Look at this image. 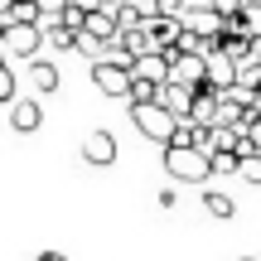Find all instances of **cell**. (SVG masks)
I'll return each mask as SVG.
<instances>
[{
  "label": "cell",
  "mask_w": 261,
  "mask_h": 261,
  "mask_svg": "<svg viewBox=\"0 0 261 261\" xmlns=\"http://www.w3.org/2000/svg\"><path fill=\"white\" fill-rule=\"evenodd\" d=\"M165 169L169 179H179V184H203L208 174H213V155H203V150L194 145H165Z\"/></svg>",
  "instance_id": "cell-1"
},
{
  "label": "cell",
  "mask_w": 261,
  "mask_h": 261,
  "mask_svg": "<svg viewBox=\"0 0 261 261\" xmlns=\"http://www.w3.org/2000/svg\"><path fill=\"white\" fill-rule=\"evenodd\" d=\"M169 58V83L165 87H184V92H198L208 83V58L203 54H165Z\"/></svg>",
  "instance_id": "cell-2"
},
{
  "label": "cell",
  "mask_w": 261,
  "mask_h": 261,
  "mask_svg": "<svg viewBox=\"0 0 261 261\" xmlns=\"http://www.w3.org/2000/svg\"><path fill=\"white\" fill-rule=\"evenodd\" d=\"M39 44H44V29H39V24H5L0 54H5V58H24V63H34V58H39Z\"/></svg>",
  "instance_id": "cell-3"
},
{
  "label": "cell",
  "mask_w": 261,
  "mask_h": 261,
  "mask_svg": "<svg viewBox=\"0 0 261 261\" xmlns=\"http://www.w3.org/2000/svg\"><path fill=\"white\" fill-rule=\"evenodd\" d=\"M130 121H136L140 136H150V140H160V145H169V136H174V116L165 112L160 102H150V107H130Z\"/></svg>",
  "instance_id": "cell-4"
},
{
  "label": "cell",
  "mask_w": 261,
  "mask_h": 261,
  "mask_svg": "<svg viewBox=\"0 0 261 261\" xmlns=\"http://www.w3.org/2000/svg\"><path fill=\"white\" fill-rule=\"evenodd\" d=\"M92 83L102 97H130V68L126 63H92Z\"/></svg>",
  "instance_id": "cell-5"
},
{
  "label": "cell",
  "mask_w": 261,
  "mask_h": 261,
  "mask_svg": "<svg viewBox=\"0 0 261 261\" xmlns=\"http://www.w3.org/2000/svg\"><path fill=\"white\" fill-rule=\"evenodd\" d=\"M203 58H208V92H213V97L232 92V87H237V63L218 54V44H208V54H203Z\"/></svg>",
  "instance_id": "cell-6"
},
{
  "label": "cell",
  "mask_w": 261,
  "mask_h": 261,
  "mask_svg": "<svg viewBox=\"0 0 261 261\" xmlns=\"http://www.w3.org/2000/svg\"><path fill=\"white\" fill-rule=\"evenodd\" d=\"M83 160L92 169H107L116 160V136H112V130H87V136H83Z\"/></svg>",
  "instance_id": "cell-7"
},
{
  "label": "cell",
  "mask_w": 261,
  "mask_h": 261,
  "mask_svg": "<svg viewBox=\"0 0 261 261\" xmlns=\"http://www.w3.org/2000/svg\"><path fill=\"white\" fill-rule=\"evenodd\" d=\"M130 83H150V87H165L169 83V58L165 54H145L130 63Z\"/></svg>",
  "instance_id": "cell-8"
},
{
  "label": "cell",
  "mask_w": 261,
  "mask_h": 261,
  "mask_svg": "<svg viewBox=\"0 0 261 261\" xmlns=\"http://www.w3.org/2000/svg\"><path fill=\"white\" fill-rule=\"evenodd\" d=\"M10 126H15L19 136L39 130V126H44V112H39V102H29V97L19 102V97H15V102H10Z\"/></svg>",
  "instance_id": "cell-9"
},
{
  "label": "cell",
  "mask_w": 261,
  "mask_h": 261,
  "mask_svg": "<svg viewBox=\"0 0 261 261\" xmlns=\"http://www.w3.org/2000/svg\"><path fill=\"white\" fill-rule=\"evenodd\" d=\"M83 34H92V39H102V44H121V34H116V15L112 10H92L87 15V24H83Z\"/></svg>",
  "instance_id": "cell-10"
},
{
  "label": "cell",
  "mask_w": 261,
  "mask_h": 261,
  "mask_svg": "<svg viewBox=\"0 0 261 261\" xmlns=\"http://www.w3.org/2000/svg\"><path fill=\"white\" fill-rule=\"evenodd\" d=\"M160 107H165L174 121H189V107H194V92L184 87H160Z\"/></svg>",
  "instance_id": "cell-11"
},
{
  "label": "cell",
  "mask_w": 261,
  "mask_h": 261,
  "mask_svg": "<svg viewBox=\"0 0 261 261\" xmlns=\"http://www.w3.org/2000/svg\"><path fill=\"white\" fill-rule=\"evenodd\" d=\"M29 87H34L39 97L58 92V68H54V63H44V58H34V63H29Z\"/></svg>",
  "instance_id": "cell-12"
},
{
  "label": "cell",
  "mask_w": 261,
  "mask_h": 261,
  "mask_svg": "<svg viewBox=\"0 0 261 261\" xmlns=\"http://www.w3.org/2000/svg\"><path fill=\"white\" fill-rule=\"evenodd\" d=\"M112 15H116V34H136V29L145 24V19H140V10H136V5H116Z\"/></svg>",
  "instance_id": "cell-13"
},
{
  "label": "cell",
  "mask_w": 261,
  "mask_h": 261,
  "mask_svg": "<svg viewBox=\"0 0 261 261\" xmlns=\"http://www.w3.org/2000/svg\"><path fill=\"white\" fill-rule=\"evenodd\" d=\"M203 208H208L213 218H232V213H237L232 194H218V189H213V194H203Z\"/></svg>",
  "instance_id": "cell-14"
},
{
  "label": "cell",
  "mask_w": 261,
  "mask_h": 261,
  "mask_svg": "<svg viewBox=\"0 0 261 261\" xmlns=\"http://www.w3.org/2000/svg\"><path fill=\"white\" fill-rule=\"evenodd\" d=\"M237 92H261V63H242L237 68Z\"/></svg>",
  "instance_id": "cell-15"
},
{
  "label": "cell",
  "mask_w": 261,
  "mask_h": 261,
  "mask_svg": "<svg viewBox=\"0 0 261 261\" xmlns=\"http://www.w3.org/2000/svg\"><path fill=\"white\" fill-rule=\"evenodd\" d=\"M208 10H213V15H218V19L227 24V19H242L247 0H208Z\"/></svg>",
  "instance_id": "cell-16"
},
{
  "label": "cell",
  "mask_w": 261,
  "mask_h": 261,
  "mask_svg": "<svg viewBox=\"0 0 261 261\" xmlns=\"http://www.w3.org/2000/svg\"><path fill=\"white\" fill-rule=\"evenodd\" d=\"M242 29L252 39H261V0H247V10H242Z\"/></svg>",
  "instance_id": "cell-17"
},
{
  "label": "cell",
  "mask_w": 261,
  "mask_h": 261,
  "mask_svg": "<svg viewBox=\"0 0 261 261\" xmlns=\"http://www.w3.org/2000/svg\"><path fill=\"white\" fill-rule=\"evenodd\" d=\"M15 97H19V77L10 73V63H5V68H0V102L10 107V102H15Z\"/></svg>",
  "instance_id": "cell-18"
},
{
  "label": "cell",
  "mask_w": 261,
  "mask_h": 261,
  "mask_svg": "<svg viewBox=\"0 0 261 261\" xmlns=\"http://www.w3.org/2000/svg\"><path fill=\"white\" fill-rule=\"evenodd\" d=\"M237 169H242L237 150H223V155H213V174H237Z\"/></svg>",
  "instance_id": "cell-19"
},
{
  "label": "cell",
  "mask_w": 261,
  "mask_h": 261,
  "mask_svg": "<svg viewBox=\"0 0 261 261\" xmlns=\"http://www.w3.org/2000/svg\"><path fill=\"white\" fill-rule=\"evenodd\" d=\"M237 174H242L247 184H261V155H247V160H242V169H237Z\"/></svg>",
  "instance_id": "cell-20"
},
{
  "label": "cell",
  "mask_w": 261,
  "mask_h": 261,
  "mask_svg": "<svg viewBox=\"0 0 261 261\" xmlns=\"http://www.w3.org/2000/svg\"><path fill=\"white\" fill-rule=\"evenodd\" d=\"M247 140H252V145H256V155H261V116L252 121V130H247Z\"/></svg>",
  "instance_id": "cell-21"
},
{
  "label": "cell",
  "mask_w": 261,
  "mask_h": 261,
  "mask_svg": "<svg viewBox=\"0 0 261 261\" xmlns=\"http://www.w3.org/2000/svg\"><path fill=\"white\" fill-rule=\"evenodd\" d=\"M252 63H261V39H252Z\"/></svg>",
  "instance_id": "cell-22"
},
{
  "label": "cell",
  "mask_w": 261,
  "mask_h": 261,
  "mask_svg": "<svg viewBox=\"0 0 261 261\" xmlns=\"http://www.w3.org/2000/svg\"><path fill=\"white\" fill-rule=\"evenodd\" d=\"M39 261H68L63 252H44V256H39Z\"/></svg>",
  "instance_id": "cell-23"
},
{
  "label": "cell",
  "mask_w": 261,
  "mask_h": 261,
  "mask_svg": "<svg viewBox=\"0 0 261 261\" xmlns=\"http://www.w3.org/2000/svg\"><path fill=\"white\" fill-rule=\"evenodd\" d=\"M10 5H15V0H0V19H5V15H10Z\"/></svg>",
  "instance_id": "cell-24"
},
{
  "label": "cell",
  "mask_w": 261,
  "mask_h": 261,
  "mask_svg": "<svg viewBox=\"0 0 261 261\" xmlns=\"http://www.w3.org/2000/svg\"><path fill=\"white\" fill-rule=\"evenodd\" d=\"M107 5H112V10H116V5H130V0H107Z\"/></svg>",
  "instance_id": "cell-25"
},
{
  "label": "cell",
  "mask_w": 261,
  "mask_h": 261,
  "mask_svg": "<svg viewBox=\"0 0 261 261\" xmlns=\"http://www.w3.org/2000/svg\"><path fill=\"white\" fill-rule=\"evenodd\" d=\"M0 39H5V19H0Z\"/></svg>",
  "instance_id": "cell-26"
},
{
  "label": "cell",
  "mask_w": 261,
  "mask_h": 261,
  "mask_svg": "<svg viewBox=\"0 0 261 261\" xmlns=\"http://www.w3.org/2000/svg\"><path fill=\"white\" fill-rule=\"evenodd\" d=\"M0 68H5V54H0Z\"/></svg>",
  "instance_id": "cell-27"
},
{
  "label": "cell",
  "mask_w": 261,
  "mask_h": 261,
  "mask_svg": "<svg viewBox=\"0 0 261 261\" xmlns=\"http://www.w3.org/2000/svg\"><path fill=\"white\" fill-rule=\"evenodd\" d=\"M242 261H252V256H242Z\"/></svg>",
  "instance_id": "cell-28"
}]
</instances>
